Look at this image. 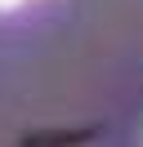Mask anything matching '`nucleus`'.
Listing matches in <instances>:
<instances>
[{
  "mask_svg": "<svg viewBox=\"0 0 143 147\" xmlns=\"http://www.w3.org/2000/svg\"><path fill=\"white\" fill-rule=\"evenodd\" d=\"M22 0H0V13H9V9H18Z\"/></svg>",
  "mask_w": 143,
  "mask_h": 147,
  "instance_id": "1",
  "label": "nucleus"
}]
</instances>
